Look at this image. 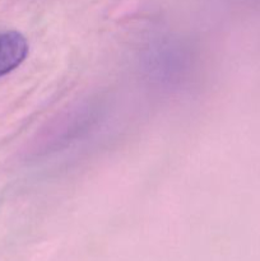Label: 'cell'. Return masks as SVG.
Here are the masks:
<instances>
[{
	"instance_id": "obj_1",
	"label": "cell",
	"mask_w": 260,
	"mask_h": 261,
	"mask_svg": "<svg viewBox=\"0 0 260 261\" xmlns=\"http://www.w3.org/2000/svg\"><path fill=\"white\" fill-rule=\"evenodd\" d=\"M28 43L23 35L15 31L0 33V76L14 70L27 58Z\"/></svg>"
}]
</instances>
